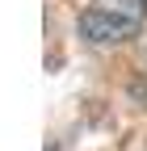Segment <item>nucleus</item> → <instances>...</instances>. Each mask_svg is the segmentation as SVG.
Masks as SVG:
<instances>
[{
  "label": "nucleus",
  "mask_w": 147,
  "mask_h": 151,
  "mask_svg": "<svg viewBox=\"0 0 147 151\" xmlns=\"http://www.w3.org/2000/svg\"><path fill=\"white\" fill-rule=\"evenodd\" d=\"M147 21V0H93L80 17L76 29L88 46H118L130 42Z\"/></svg>",
  "instance_id": "1"
}]
</instances>
